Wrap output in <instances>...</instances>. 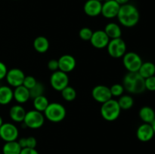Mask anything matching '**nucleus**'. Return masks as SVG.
Here are the masks:
<instances>
[{"mask_svg": "<svg viewBox=\"0 0 155 154\" xmlns=\"http://www.w3.org/2000/svg\"><path fill=\"white\" fill-rule=\"evenodd\" d=\"M117 18L124 27H133L139 23L140 15L136 6L127 3L120 5Z\"/></svg>", "mask_w": 155, "mask_h": 154, "instance_id": "obj_1", "label": "nucleus"}, {"mask_svg": "<svg viewBox=\"0 0 155 154\" xmlns=\"http://www.w3.org/2000/svg\"><path fill=\"white\" fill-rule=\"evenodd\" d=\"M124 89L131 94H141L145 91V79L138 72H129L123 79Z\"/></svg>", "mask_w": 155, "mask_h": 154, "instance_id": "obj_2", "label": "nucleus"}, {"mask_svg": "<svg viewBox=\"0 0 155 154\" xmlns=\"http://www.w3.org/2000/svg\"><path fill=\"white\" fill-rule=\"evenodd\" d=\"M121 109L117 101L110 99L107 102L102 104L101 107V115L104 120L107 122H113L117 119L120 115Z\"/></svg>", "mask_w": 155, "mask_h": 154, "instance_id": "obj_3", "label": "nucleus"}, {"mask_svg": "<svg viewBox=\"0 0 155 154\" xmlns=\"http://www.w3.org/2000/svg\"><path fill=\"white\" fill-rule=\"evenodd\" d=\"M44 116L51 122H60L64 119L66 116V109L59 103H51L45 109Z\"/></svg>", "mask_w": 155, "mask_h": 154, "instance_id": "obj_4", "label": "nucleus"}, {"mask_svg": "<svg viewBox=\"0 0 155 154\" xmlns=\"http://www.w3.org/2000/svg\"><path fill=\"white\" fill-rule=\"evenodd\" d=\"M45 116L42 112L32 110L27 112L24 119V125L32 129H37L43 125Z\"/></svg>", "mask_w": 155, "mask_h": 154, "instance_id": "obj_5", "label": "nucleus"}, {"mask_svg": "<svg viewBox=\"0 0 155 154\" xmlns=\"http://www.w3.org/2000/svg\"><path fill=\"white\" fill-rule=\"evenodd\" d=\"M107 48L108 54L114 58H120L127 53V45L121 38L110 39Z\"/></svg>", "mask_w": 155, "mask_h": 154, "instance_id": "obj_6", "label": "nucleus"}, {"mask_svg": "<svg viewBox=\"0 0 155 154\" xmlns=\"http://www.w3.org/2000/svg\"><path fill=\"white\" fill-rule=\"evenodd\" d=\"M142 63L141 57L136 52H127L123 56L124 66L129 72H138Z\"/></svg>", "mask_w": 155, "mask_h": 154, "instance_id": "obj_7", "label": "nucleus"}, {"mask_svg": "<svg viewBox=\"0 0 155 154\" xmlns=\"http://www.w3.org/2000/svg\"><path fill=\"white\" fill-rule=\"evenodd\" d=\"M50 84L54 90L61 91L69 84L68 73L62 72L59 69L53 72L50 77Z\"/></svg>", "mask_w": 155, "mask_h": 154, "instance_id": "obj_8", "label": "nucleus"}, {"mask_svg": "<svg viewBox=\"0 0 155 154\" xmlns=\"http://www.w3.org/2000/svg\"><path fill=\"white\" fill-rule=\"evenodd\" d=\"M18 135H19L18 128L14 124L5 122L0 127V138L5 142L17 140Z\"/></svg>", "mask_w": 155, "mask_h": 154, "instance_id": "obj_9", "label": "nucleus"}, {"mask_svg": "<svg viewBox=\"0 0 155 154\" xmlns=\"http://www.w3.org/2000/svg\"><path fill=\"white\" fill-rule=\"evenodd\" d=\"M92 96L95 101L100 104H104L112 98L110 88L103 85H99L93 88Z\"/></svg>", "mask_w": 155, "mask_h": 154, "instance_id": "obj_10", "label": "nucleus"}, {"mask_svg": "<svg viewBox=\"0 0 155 154\" xmlns=\"http://www.w3.org/2000/svg\"><path fill=\"white\" fill-rule=\"evenodd\" d=\"M24 78L25 75L24 72L18 68H13L8 70L5 76L8 84L15 88L22 85Z\"/></svg>", "mask_w": 155, "mask_h": 154, "instance_id": "obj_11", "label": "nucleus"}, {"mask_svg": "<svg viewBox=\"0 0 155 154\" xmlns=\"http://www.w3.org/2000/svg\"><path fill=\"white\" fill-rule=\"evenodd\" d=\"M120 5L115 0H105L102 4L101 14L107 19H112L117 16Z\"/></svg>", "mask_w": 155, "mask_h": 154, "instance_id": "obj_12", "label": "nucleus"}, {"mask_svg": "<svg viewBox=\"0 0 155 154\" xmlns=\"http://www.w3.org/2000/svg\"><path fill=\"white\" fill-rule=\"evenodd\" d=\"M110 40V38L107 36L104 30H96L92 33L90 42L92 46L95 48L101 49L107 46Z\"/></svg>", "mask_w": 155, "mask_h": 154, "instance_id": "obj_13", "label": "nucleus"}, {"mask_svg": "<svg viewBox=\"0 0 155 154\" xmlns=\"http://www.w3.org/2000/svg\"><path fill=\"white\" fill-rule=\"evenodd\" d=\"M58 61L59 70L66 73L74 70L77 64L75 58L71 54H64L58 60Z\"/></svg>", "mask_w": 155, "mask_h": 154, "instance_id": "obj_14", "label": "nucleus"}, {"mask_svg": "<svg viewBox=\"0 0 155 154\" xmlns=\"http://www.w3.org/2000/svg\"><path fill=\"white\" fill-rule=\"evenodd\" d=\"M136 136L142 142H148L151 140L154 136V130L151 124L143 123L139 125L136 131Z\"/></svg>", "mask_w": 155, "mask_h": 154, "instance_id": "obj_15", "label": "nucleus"}, {"mask_svg": "<svg viewBox=\"0 0 155 154\" xmlns=\"http://www.w3.org/2000/svg\"><path fill=\"white\" fill-rule=\"evenodd\" d=\"M102 3L97 0H87L84 4L83 10L89 17H96L101 14Z\"/></svg>", "mask_w": 155, "mask_h": 154, "instance_id": "obj_16", "label": "nucleus"}, {"mask_svg": "<svg viewBox=\"0 0 155 154\" xmlns=\"http://www.w3.org/2000/svg\"><path fill=\"white\" fill-rule=\"evenodd\" d=\"M30 98V90L24 87L23 85L16 87L14 90V99L18 104H24V103L27 102Z\"/></svg>", "mask_w": 155, "mask_h": 154, "instance_id": "obj_17", "label": "nucleus"}, {"mask_svg": "<svg viewBox=\"0 0 155 154\" xmlns=\"http://www.w3.org/2000/svg\"><path fill=\"white\" fill-rule=\"evenodd\" d=\"M26 110L24 107L20 104L14 105L11 107L9 110V116L10 118L16 122H24V117L26 115Z\"/></svg>", "mask_w": 155, "mask_h": 154, "instance_id": "obj_18", "label": "nucleus"}, {"mask_svg": "<svg viewBox=\"0 0 155 154\" xmlns=\"http://www.w3.org/2000/svg\"><path fill=\"white\" fill-rule=\"evenodd\" d=\"M14 99V91L9 86H0V104L7 105Z\"/></svg>", "mask_w": 155, "mask_h": 154, "instance_id": "obj_19", "label": "nucleus"}, {"mask_svg": "<svg viewBox=\"0 0 155 154\" xmlns=\"http://www.w3.org/2000/svg\"><path fill=\"white\" fill-rule=\"evenodd\" d=\"M104 32L110 39L121 38L122 30L120 27L116 23H109L104 27Z\"/></svg>", "mask_w": 155, "mask_h": 154, "instance_id": "obj_20", "label": "nucleus"}, {"mask_svg": "<svg viewBox=\"0 0 155 154\" xmlns=\"http://www.w3.org/2000/svg\"><path fill=\"white\" fill-rule=\"evenodd\" d=\"M139 117L144 123L151 124L155 119V112L151 107L145 106L142 107L139 110Z\"/></svg>", "mask_w": 155, "mask_h": 154, "instance_id": "obj_21", "label": "nucleus"}, {"mask_svg": "<svg viewBox=\"0 0 155 154\" xmlns=\"http://www.w3.org/2000/svg\"><path fill=\"white\" fill-rule=\"evenodd\" d=\"M33 48L37 52L45 53L49 48V42L45 36H38L33 41Z\"/></svg>", "mask_w": 155, "mask_h": 154, "instance_id": "obj_22", "label": "nucleus"}, {"mask_svg": "<svg viewBox=\"0 0 155 154\" xmlns=\"http://www.w3.org/2000/svg\"><path fill=\"white\" fill-rule=\"evenodd\" d=\"M139 74L144 79H147L154 75L155 74V65L152 62H145L142 63V66L138 71Z\"/></svg>", "mask_w": 155, "mask_h": 154, "instance_id": "obj_23", "label": "nucleus"}, {"mask_svg": "<svg viewBox=\"0 0 155 154\" xmlns=\"http://www.w3.org/2000/svg\"><path fill=\"white\" fill-rule=\"evenodd\" d=\"M22 148L17 140L5 142L2 146V154H20Z\"/></svg>", "mask_w": 155, "mask_h": 154, "instance_id": "obj_24", "label": "nucleus"}, {"mask_svg": "<svg viewBox=\"0 0 155 154\" xmlns=\"http://www.w3.org/2000/svg\"><path fill=\"white\" fill-rule=\"evenodd\" d=\"M49 104L48 98L44 95L37 97L33 99V107L35 110L39 112H44Z\"/></svg>", "mask_w": 155, "mask_h": 154, "instance_id": "obj_25", "label": "nucleus"}, {"mask_svg": "<svg viewBox=\"0 0 155 154\" xmlns=\"http://www.w3.org/2000/svg\"><path fill=\"white\" fill-rule=\"evenodd\" d=\"M118 104H119L121 110H130L133 107V104H134V101L133 98H132L130 95H121L120 97L119 100L117 101Z\"/></svg>", "mask_w": 155, "mask_h": 154, "instance_id": "obj_26", "label": "nucleus"}, {"mask_svg": "<svg viewBox=\"0 0 155 154\" xmlns=\"http://www.w3.org/2000/svg\"><path fill=\"white\" fill-rule=\"evenodd\" d=\"M61 92L62 98L67 101H73L77 97V91L75 89L69 85L64 88Z\"/></svg>", "mask_w": 155, "mask_h": 154, "instance_id": "obj_27", "label": "nucleus"}, {"mask_svg": "<svg viewBox=\"0 0 155 154\" xmlns=\"http://www.w3.org/2000/svg\"><path fill=\"white\" fill-rule=\"evenodd\" d=\"M30 90V98H37V97L41 96V95H43L44 91H45V88L44 85H42V83L41 82H36V84L33 86L32 88L29 89Z\"/></svg>", "mask_w": 155, "mask_h": 154, "instance_id": "obj_28", "label": "nucleus"}, {"mask_svg": "<svg viewBox=\"0 0 155 154\" xmlns=\"http://www.w3.org/2000/svg\"><path fill=\"white\" fill-rule=\"evenodd\" d=\"M110 90L112 97H120L121 95H123L125 89H124V87L123 86V85L114 84L110 88Z\"/></svg>", "mask_w": 155, "mask_h": 154, "instance_id": "obj_29", "label": "nucleus"}, {"mask_svg": "<svg viewBox=\"0 0 155 154\" xmlns=\"http://www.w3.org/2000/svg\"><path fill=\"white\" fill-rule=\"evenodd\" d=\"M92 30L89 27H83L80 30L79 33V36H80V39H83L84 41H90L91 37L92 36Z\"/></svg>", "mask_w": 155, "mask_h": 154, "instance_id": "obj_30", "label": "nucleus"}, {"mask_svg": "<svg viewBox=\"0 0 155 154\" xmlns=\"http://www.w3.org/2000/svg\"><path fill=\"white\" fill-rule=\"evenodd\" d=\"M36 82H37V81L33 76H32V75H27L26 76L25 75V78L23 82V85L27 88L30 89L36 84Z\"/></svg>", "mask_w": 155, "mask_h": 154, "instance_id": "obj_31", "label": "nucleus"}, {"mask_svg": "<svg viewBox=\"0 0 155 154\" xmlns=\"http://www.w3.org/2000/svg\"><path fill=\"white\" fill-rule=\"evenodd\" d=\"M145 89L150 91H155V75L145 79Z\"/></svg>", "mask_w": 155, "mask_h": 154, "instance_id": "obj_32", "label": "nucleus"}, {"mask_svg": "<svg viewBox=\"0 0 155 154\" xmlns=\"http://www.w3.org/2000/svg\"><path fill=\"white\" fill-rule=\"evenodd\" d=\"M48 68L52 72L58 70V60L52 59V60H49L48 63Z\"/></svg>", "mask_w": 155, "mask_h": 154, "instance_id": "obj_33", "label": "nucleus"}, {"mask_svg": "<svg viewBox=\"0 0 155 154\" xmlns=\"http://www.w3.org/2000/svg\"><path fill=\"white\" fill-rule=\"evenodd\" d=\"M7 72H8V69L6 65L3 62L0 61V80L5 78Z\"/></svg>", "mask_w": 155, "mask_h": 154, "instance_id": "obj_34", "label": "nucleus"}, {"mask_svg": "<svg viewBox=\"0 0 155 154\" xmlns=\"http://www.w3.org/2000/svg\"><path fill=\"white\" fill-rule=\"evenodd\" d=\"M37 141L34 137H27V147L28 148H36Z\"/></svg>", "mask_w": 155, "mask_h": 154, "instance_id": "obj_35", "label": "nucleus"}, {"mask_svg": "<svg viewBox=\"0 0 155 154\" xmlns=\"http://www.w3.org/2000/svg\"><path fill=\"white\" fill-rule=\"evenodd\" d=\"M20 154H39L35 148H23Z\"/></svg>", "mask_w": 155, "mask_h": 154, "instance_id": "obj_36", "label": "nucleus"}, {"mask_svg": "<svg viewBox=\"0 0 155 154\" xmlns=\"http://www.w3.org/2000/svg\"><path fill=\"white\" fill-rule=\"evenodd\" d=\"M18 142L22 149L23 148L27 147V137H22V138L20 139Z\"/></svg>", "mask_w": 155, "mask_h": 154, "instance_id": "obj_37", "label": "nucleus"}, {"mask_svg": "<svg viewBox=\"0 0 155 154\" xmlns=\"http://www.w3.org/2000/svg\"><path fill=\"white\" fill-rule=\"evenodd\" d=\"M115 1H116L120 5H123L127 4L130 0H115Z\"/></svg>", "mask_w": 155, "mask_h": 154, "instance_id": "obj_38", "label": "nucleus"}, {"mask_svg": "<svg viewBox=\"0 0 155 154\" xmlns=\"http://www.w3.org/2000/svg\"><path fill=\"white\" fill-rule=\"evenodd\" d=\"M151 126H152V128H153V130H154V132L155 134V119L154 120V122L151 124Z\"/></svg>", "mask_w": 155, "mask_h": 154, "instance_id": "obj_39", "label": "nucleus"}, {"mask_svg": "<svg viewBox=\"0 0 155 154\" xmlns=\"http://www.w3.org/2000/svg\"><path fill=\"white\" fill-rule=\"evenodd\" d=\"M3 123H4V122H3V119H2V116H0V127L2 125Z\"/></svg>", "mask_w": 155, "mask_h": 154, "instance_id": "obj_40", "label": "nucleus"}, {"mask_svg": "<svg viewBox=\"0 0 155 154\" xmlns=\"http://www.w3.org/2000/svg\"><path fill=\"white\" fill-rule=\"evenodd\" d=\"M97 1H99V2H102V1H104V0H97Z\"/></svg>", "mask_w": 155, "mask_h": 154, "instance_id": "obj_41", "label": "nucleus"}, {"mask_svg": "<svg viewBox=\"0 0 155 154\" xmlns=\"http://www.w3.org/2000/svg\"><path fill=\"white\" fill-rule=\"evenodd\" d=\"M0 86H1V84H0Z\"/></svg>", "mask_w": 155, "mask_h": 154, "instance_id": "obj_42", "label": "nucleus"}, {"mask_svg": "<svg viewBox=\"0 0 155 154\" xmlns=\"http://www.w3.org/2000/svg\"><path fill=\"white\" fill-rule=\"evenodd\" d=\"M0 154H2V153H1V152H0Z\"/></svg>", "mask_w": 155, "mask_h": 154, "instance_id": "obj_43", "label": "nucleus"}]
</instances>
